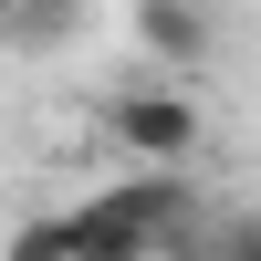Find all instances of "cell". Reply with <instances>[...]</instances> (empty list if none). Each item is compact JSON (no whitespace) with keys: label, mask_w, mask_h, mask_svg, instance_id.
I'll use <instances>...</instances> for the list:
<instances>
[{"label":"cell","mask_w":261,"mask_h":261,"mask_svg":"<svg viewBox=\"0 0 261 261\" xmlns=\"http://www.w3.org/2000/svg\"><path fill=\"white\" fill-rule=\"evenodd\" d=\"M199 230V188H188V167H136V178L94 188V199L63 209V241L73 261H167Z\"/></svg>","instance_id":"cell-1"},{"label":"cell","mask_w":261,"mask_h":261,"mask_svg":"<svg viewBox=\"0 0 261 261\" xmlns=\"http://www.w3.org/2000/svg\"><path fill=\"white\" fill-rule=\"evenodd\" d=\"M105 136H115L136 167H188L199 136H209V115L178 94V84H125V94L105 105Z\"/></svg>","instance_id":"cell-2"},{"label":"cell","mask_w":261,"mask_h":261,"mask_svg":"<svg viewBox=\"0 0 261 261\" xmlns=\"http://www.w3.org/2000/svg\"><path fill=\"white\" fill-rule=\"evenodd\" d=\"M125 32H136V53L167 63V73H188V63L220 53V11H209V0H125Z\"/></svg>","instance_id":"cell-3"},{"label":"cell","mask_w":261,"mask_h":261,"mask_svg":"<svg viewBox=\"0 0 261 261\" xmlns=\"http://www.w3.org/2000/svg\"><path fill=\"white\" fill-rule=\"evenodd\" d=\"M73 21H84V0H0V53H63L73 42Z\"/></svg>","instance_id":"cell-4"},{"label":"cell","mask_w":261,"mask_h":261,"mask_svg":"<svg viewBox=\"0 0 261 261\" xmlns=\"http://www.w3.org/2000/svg\"><path fill=\"white\" fill-rule=\"evenodd\" d=\"M0 261H73V241H63V209H53V220H11V230H0Z\"/></svg>","instance_id":"cell-5"},{"label":"cell","mask_w":261,"mask_h":261,"mask_svg":"<svg viewBox=\"0 0 261 261\" xmlns=\"http://www.w3.org/2000/svg\"><path fill=\"white\" fill-rule=\"evenodd\" d=\"M209 261H261V209H230L220 241H209Z\"/></svg>","instance_id":"cell-6"}]
</instances>
